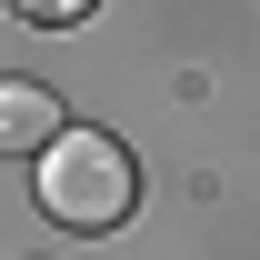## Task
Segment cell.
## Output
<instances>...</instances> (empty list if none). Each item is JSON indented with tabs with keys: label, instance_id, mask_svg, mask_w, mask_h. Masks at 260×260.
Masks as SVG:
<instances>
[{
	"label": "cell",
	"instance_id": "1",
	"mask_svg": "<svg viewBox=\"0 0 260 260\" xmlns=\"http://www.w3.org/2000/svg\"><path fill=\"white\" fill-rule=\"evenodd\" d=\"M140 200V160H130L110 130H60L40 150V210L60 230H120Z\"/></svg>",
	"mask_w": 260,
	"mask_h": 260
},
{
	"label": "cell",
	"instance_id": "2",
	"mask_svg": "<svg viewBox=\"0 0 260 260\" xmlns=\"http://www.w3.org/2000/svg\"><path fill=\"white\" fill-rule=\"evenodd\" d=\"M60 130H70V120H60V100H50V90H30V80H0V160H20V150L40 160Z\"/></svg>",
	"mask_w": 260,
	"mask_h": 260
},
{
	"label": "cell",
	"instance_id": "3",
	"mask_svg": "<svg viewBox=\"0 0 260 260\" xmlns=\"http://www.w3.org/2000/svg\"><path fill=\"white\" fill-rule=\"evenodd\" d=\"M10 10H20V20H40V30H70V20H90L100 0H10Z\"/></svg>",
	"mask_w": 260,
	"mask_h": 260
}]
</instances>
